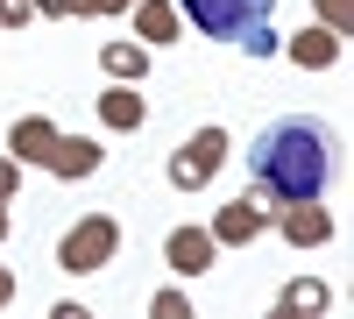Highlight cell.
<instances>
[{
	"instance_id": "6da1fadb",
	"label": "cell",
	"mask_w": 354,
	"mask_h": 319,
	"mask_svg": "<svg viewBox=\"0 0 354 319\" xmlns=\"http://www.w3.org/2000/svg\"><path fill=\"white\" fill-rule=\"evenodd\" d=\"M326 178H333V142H326V128H319L312 113H283V121H270L255 135L248 185L270 192L277 206H290V199H319Z\"/></svg>"
},
{
	"instance_id": "7a4b0ae2",
	"label": "cell",
	"mask_w": 354,
	"mask_h": 319,
	"mask_svg": "<svg viewBox=\"0 0 354 319\" xmlns=\"http://www.w3.org/2000/svg\"><path fill=\"white\" fill-rule=\"evenodd\" d=\"M113 248H121V220L113 213H85L64 227V241H57V270L64 277H93L113 263Z\"/></svg>"
},
{
	"instance_id": "3957f363",
	"label": "cell",
	"mask_w": 354,
	"mask_h": 319,
	"mask_svg": "<svg viewBox=\"0 0 354 319\" xmlns=\"http://www.w3.org/2000/svg\"><path fill=\"white\" fill-rule=\"evenodd\" d=\"M177 15H185L198 36H220V43H241L248 28H262L277 15V0H177Z\"/></svg>"
},
{
	"instance_id": "277c9868",
	"label": "cell",
	"mask_w": 354,
	"mask_h": 319,
	"mask_svg": "<svg viewBox=\"0 0 354 319\" xmlns=\"http://www.w3.org/2000/svg\"><path fill=\"white\" fill-rule=\"evenodd\" d=\"M220 163H227V128H192L177 142V156H170V185L177 192H205L220 178Z\"/></svg>"
},
{
	"instance_id": "5b68a950",
	"label": "cell",
	"mask_w": 354,
	"mask_h": 319,
	"mask_svg": "<svg viewBox=\"0 0 354 319\" xmlns=\"http://www.w3.org/2000/svg\"><path fill=\"white\" fill-rule=\"evenodd\" d=\"M262 227H270V192H241V199H227V206L213 213V227H205V235H213L220 248H248V241H262Z\"/></svg>"
},
{
	"instance_id": "8992f818",
	"label": "cell",
	"mask_w": 354,
	"mask_h": 319,
	"mask_svg": "<svg viewBox=\"0 0 354 319\" xmlns=\"http://www.w3.org/2000/svg\"><path fill=\"white\" fill-rule=\"evenodd\" d=\"M100 128H106V135H135V128H149V100H142V85H128V78L106 85V93H100Z\"/></svg>"
},
{
	"instance_id": "52a82bcc",
	"label": "cell",
	"mask_w": 354,
	"mask_h": 319,
	"mask_svg": "<svg viewBox=\"0 0 354 319\" xmlns=\"http://www.w3.org/2000/svg\"><path fill=\"white\" fill-rule=\"evenodd\" d=\"M213 255H220V241L205 235V227H170V235H163V263H170L177 277H205V270H213Z\"/></svg>"
},
{
	"instance_id": "ba28073f",
	"label": "cell",
	"mask_w": 354,
	"mask_h": 319,
	"mask_svg": "<svg viewBox=\"0 0 354 319\" xmlns=\"http://www.w3.org/2000/svg\"><path fill=\"white\" fill-rule=\"evenodd\" d=\"M106 163V149L100 142H85V135H57V149H50V178H64V185H78V178H93V170Z\"/></svg>"
},
{
	"instance_id": "9c48e42d",
	"label": "cell",
	"mask_w": 354,
	"mask_h": 319,
	"mask_svg": "<svg viewBox=\"0 0 354 319\" xmlns=\"http://www.w3.org/2000/svg\"><path fill=\"white\" fill-rule=\"evenodd\" d=\"M283 241H290V248H319V241H333V213L319 206V199H290V206H283Z\"/></svg>"
},
{
	"instance_id": "30bf717a",
	"label": "cell",
	"mask_w": 354,
	"mask_h": 319,
	"mask_svg": "<svg viewBox=\"0 0 354 319\" xmlns=\"http://www.w3.org/2000/svg\"><path fill=\"white\" fill-rule=\"evenodd\" d=\"M50 149H57V128L43 121V113H21V121L8 128V156L15 163H50Z\"/></svg>"
},
{
	"instance_id": "8fae6325",
	"label": "cell",
	"mask_w": 354,
	"mask_h": 319,
	"mask_svg": "<svg viewBox=\"0 0 354 319\" xmlns=\"http://www.w3.org/2000/svg\"><path fill=\"white\" fill-rule=\"evenodd\" d=\"M283 57L305 71H326V64H340V28H305V36L283 43Z\"/></svg>"
},
{
	"instance_id": "7c38bea8",
	"label": "cell",
	"mask_w": 354,
	"mask_h": 319,
	"mask_svg": "<svg viewBox=\"0 0 354 319\" xmlns=\"http://www.w3.org/2000/svg\"><path fill=\"white\" fill-rule=\"evenodd\" d=\"M128 15H135V36L149 43V50H163V43H177V21H185V15L170 8V0H135Z\"/></svg>"
},
{
	"instance_id": "4fadbf2b",
	"label": "cell",
	"mask_w": 354,
	"mask_h": 319,
	"mask_svg": "<svg viewBox=\"0 0 354 319\" xmlns=\"http://www.w3.org/2000/svg\"><path fill=\"white\" fill-rule=\"evenodd\" d=\"M100 71H106V78L142 85V78H149V43H128V36H121V43H106V50H100Z\"/></svg>"
},
{
	"instance_id": "5bb4252c",
	"label": "cell",
	"mask_w": 354,
	"mask_h": 319,
	"mask_svg": "<svg viewBox=\"0 0 354 319\" xmlns=\"http://www.w3.org/2000/svg\"><path fill=\"white\" fill-rule=\"evenodd\" d=\"M326 298H333V291H326L319 277H290L283 291H277V312H283V319H305V312H326Z\"/></svg>"
},
{
	"instance_id": "9a60e30c",
	"label": "cell",
	"mask_w": 354,
	"mask_h": 319,
	"mask_svg": "<svg viewBox=\"0 0 354 319\" xmlns=\"http://www.w3.org/2000/svg\"><path fill=\"white\" fill-rule=\"evenodd\" d=\"M135 0H71V15H85V21H106V15H128Z\"/></svg>"
},
{
	"instance_id": "2e32d148",
	"label": "cell",
	"mask_w": 354,
	"mask_h": 319,
	"mask_svg": "<svg viewBox=\"0 0 354 319\" xmlns=\"http://www.w3.org/2000/svg\"><path fill=\"white\" fill-rule=\"evenodd\" d=\"M241 50H248V57H277L283 43H277V28L262 21V28H248V36H241Z\"/></svg>"
},
{
	"instance_id": "e0dca14e",
	"label": "cell",
	"mask_w": 354,
	"mask_h": 319,
	"mask_svg": "<svg viewBox=\"0 0 354 319\" xmlns=\"http://www.w3.org/2000/svg\"><path fill=\"white\" fill-rule=\"evenodd\" d=\"M149 312H156V319H185L192 305H185V291H156V298H149Z\"/></svg>"
},
{
	"instance_id": "ac0fdd59",
	"label": "cell",
	"mask_w": 354,
	"mask_h": 319,
	"mask_svg": "<svg viewBox=\"0 0 354 319\" xmlns=\"http://www.w3.org/2000/svg\"><path fill=\"white\" fill-rule=\"evenodd\" d=\"M28 15H36L28 0H0V28H28Z\"/></svg>"
},
{
	"instance_id": "d6986e66",
	"label": "cell",
	"mask_w": 354,
	"mask_h": 319,
	"mask_svg": "<svg viewBox=\"0 0 354 319\" xmlns=\"http://www.w3.org/2000/svg\"><path fill=\"white\" fill-rule=\"evenodd\" d=\"M15 192H21V163L0 156V199H15Z\"/></svg>"
},
{
	"instance_id": "ffe728a7",
	"label": "cell",
	"mask_w": 354,
	"mask_h": 319,
	"mask_svg": "<svg viewBox=\"0 0 354 319\" xmlns=\"http://www.w3.org/2000/svg\"><path fill=\"white\" fill-rule=\"evenodd\" d=\"M319 15H326V28H340V36H347V0H319Z\"/></svg>"
},
{
	"instance_id": "44dd1931",
	"label": "cell",
	"mask_w": 354,
	"mask_h": 319,
	"mask_svg": "<svg viewBox=\"0 0 354 319\" xmlns=\"http://www.w3.org/2000/svg\"><path fill=\"white\" fill-rule=\"evenodd\" d=\"M36 15H71V0H28Z\"/></svg>"
},
{
	"instance_id": "7402d4cb",
	"label": "cell",
	"mask_w": 354,
	"mask_h": 319,
	"mask_svg": "<svg viewBox=\"0 0 354 319\" xmlns=\"http://www.w3.org/2000/svg\"><path fill=\"white\" fill-rule=\"evenodd\" d=\"M0 305H15V270L0 263Z\"/></svg>"
},
{
	"instance_id": "603a6c76",
	"label": "cell",
	"mask_w": 354,
	"mask_h": 319,
	"mask_svg": "<svg viewBox=\"0 0 354 319\" xmlns=\"http://www.w3.org/2000/svg\"><path fill=\"white\" fill-rule=\"evenodd\" d=\"M8 227H15V220H8V199H0V241H8Z\"/></svg>"
}]
</instances>
